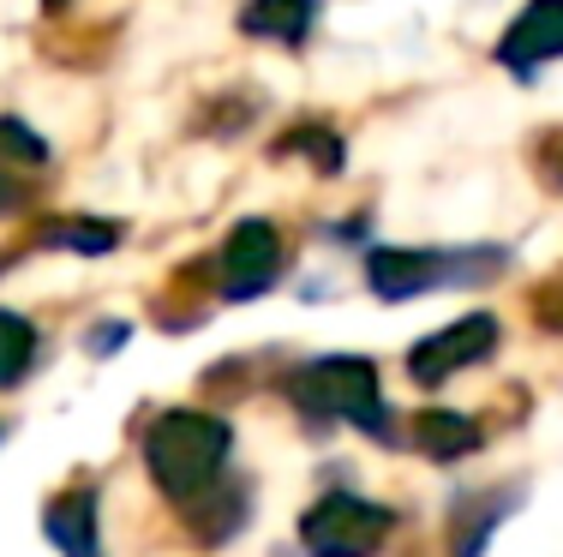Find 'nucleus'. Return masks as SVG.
Returning <instances> with one entry per match:
<instances>
[{
  "instance_id": "nucleus-1",
  "label": "nucleus",
  "mask_w": 563,
  "mask_h": 557,
  "mask_svg": "<svg viewBox=\"0 0 563 557\" xmlns=\"http://www.w3.org/2000/svg\"><path fill=\"white\" fill-rule=\"evenodd\" d=\"M228 456H234V426L205 408H168L144 426V468L174 503H198L217 492Z\"/></svg>"
},
{
  "instance_id": "nucleus-2",
  "label": "nucleus",
  "mask_w": 563,
  "mask_h": 557,
  "mask_svg": "<svg viewBox=\"0 0 563 557\" xmlns=\"http://www.w3.org/2000/svg\"><path fill=\"white\" fill-rule=\"evenodd\" d=\"M288 402L306 420H324V426H360L366 437H390V408H384V378L378 360L366 354H318L288 371Z\"/></svg>"
},
{
  "instance_id": "nucleus-3",
  "label": "nucleus",
  "mask_w": 563,
  "mask_h": 557,
  "mask_svg": "<svg viewBox=\"0 0 563 557\" xmlns=\"http://www.w3.org/2000/svg\"><path fill=\"white\" fill-rule=\"evenodd\" d=\"M396 534V510L360 492H324L300 515V546L312 557H378Z\"/></svg>"
},
{
  "instance_id": "nucleus-4",
  "label": "nucleus",
  "mask_w": 563,
  "mask_h": 557,
  "mask_svg": "<svg viewBox=\"0 0 563 557\" xmlns=\"http://www.w3.org/2000/svg\"><path fill=\"white\" fill-rule=\"evenodd\" d=\"M492 354H498V318H492V312H467V318H455V324H444V330H432V336L413 342L408 378L426 383V390H438V383L455 378V371L492 360Z\"/></svg>"
},
{
  "instance_id": "nucleus-5",
  "label": "nucleus",
  "mask_w": 563,
  "mask_h": 557,
  "mask_svg": "<svg viewBox=\"0 0 563 557\" xmlns=\"http://www.w3.org/2000/svg\"><path fill=\"white\" fill-rule=\"evenodd\" d=\"M282 234L264 216H246L228 229V241L217 252V276H222V300H258L264 288H276L282 276Z\"/></svg>"
},
{
  "instance_id": "nucleus-6",
  "label": "nucleus",
  "mask_w": 563,
  "mask_h": 557,
  "mask_svg": "<svg viewBox=\"0 0 563 557\" xmlns=\"http://www.w3.org/2000/svg\"><path fill=\"white\" fill-rule=\"evenodd\" d=\"M474 264H455V252H420V246H372L366 252V282L378 300H401L426 294V288L450 282V276H467Z\"/></svg>"
},
{
  "instance_id": "nucleus-7",
  "label": "nucleus",
  "mask_w": 563,
  "mask_h": 557,
  "mask_svg": "<svg viewBox=\"0 0 563 557\" xmlns=\"http://www.w3.org/2000/svg\"><path fill=\"white\" fill-rule=\"evenodd\" d=\"M545 60H563V0H528L498 36V66L533 78Z\"/></svg>"
},
{
  "instance_id": "nucleus-8",
  "label": "nucleus",
  "mask_w": 563,
  "mask_h": 557,
  "mask_svg": "<svg viewBox=\"0 0 563 557\" xmlns=\"http://www.w3.org/2000/svg\"><path fill=\"white\" fill-rule=\"evenodd\" d=\"M43 527L60 546V557H102V546H97V486H78V492L55 498L43 510Z\"/></svg>"
},
{
  "instance_id": "nucleus-9",
  "label": "nucleus",
  "mask_w": 563,
  "mask_h": 557,
  "mask_svg": "<svg viewBox=\"0 0 563 557\" xmlns=\"http://www.w3.org/2000/svg\"><path fill=\"white\" fill-rule=\"evenodd\" d=\"M318 24V0H246L240 7V31L258 36V43H282L300 48Z\"/></svg>"
},
{
  "instance_id": "nucleus-10",
  "label": "nucleus",
  "mask_w": 563,
  "mask_h": 557,
  "mask_svg": "<svg viewBox=\"0 0 563 557\" xmlns=\"http://www.w3.org/2000/svg\"><path fill=\"white\" fill-rule=\"evenodd\" d=\"M486 444V426H479L474 414H450V408H426L420 420H413V449L432 461H462L474 456V449Z\"/></svg>"
},
{
  "instance_id": "nucleus-11",
  "label": "nucleus",
  "mask_w": 563,
  "mask_h": 557,
  "mask_svg": "<svg viewBox=\"0 0 563 557\" xmlns=\"http://www.w3.org/2000/svg\"><path fill=\"white\" fill-rule=\"evenodd\" d=\"M31 366H36V324L0 307V390H12Z\"/></svg>"
},
{
  "instance_id": "nucleus-12",
  "label": "nucleus",
  "mask_w": 563,
  "mask_h": 557,
  "mask_svg": "<svg viewBox=\"0 0 563 557\" xmlns=\"http://www.w3.org/2000/svg\"><path fill=\"white\" fill-rule=\"evenodd\" d=\"M43 241H48V246H60V252H78V258H109V252L120 246V229H114V222L73 216V222H55V229H48Z\"/></svg>"
},
{
  "instance_id": "nucleus-13",
  "label": "nucleus",
  "mask_w": 563,
  "mask_h": 557,
  "mask_svg": "<svg viewBox=\"0 0 563 557\" xmlns=\"http://www.w3.org/2000/svg\"><path fill=\"white\" fill-rule=\"evenodd\" d=\"M318 168V175H342V138L330 126H294L288 138H276V156H300Z\"/></svg>"
},
{
  "instance_id": "nucleus-14",
  "label": "nucleus",
  "mask_w": 563,
  "mask_h": 557,
  "mask_svg": "<svg viewBox=\"0 0 563 557\" xmlns=\"http://www.w3.org/2000/svg\"><path fill=\"white\" fill-rule=\"evenodd\" d=\"M533 318H540L552 336H563V270L552 276V282H540L533 288Z\"/></svg>"
},
{
  "instance_id": "nucleus-15",
  "label": "nucleus",
  "mask_w": 563,
  "mask_h": 557,
  "mask_svg": "<svg viewBox=\"0 0 563 557\" xmlns=\"http://www.w3.org/2000/svg\"><path fill=\"white\" fill-rule=\"evenodd\" d=\"M12 168H19V163H12L7 151H0V216H7V210H19V204H24V192H31V186L12 175Z\"/></svg>"
},
{
  "instance_id": "nucleus-16",
  "label": "nucleus",
  "mask_w": 563,
  "mask_h": 557,
  "mask_svg": "<svg viewBox=\"0 0 563 557\" xmlns=\"http://www.w3.org/2000/svg\"><path fill=\"white\" fill-rule=\"evenodd\" d=\"M545 180H552L558 192H563V156H545Z\"/></svg>"
},
{
  "instance_id": "nucleus-17",
  "label": "nucleus",
  "mask_w": 563,
  "mask_h": 557,
  "mask_svg": "<svg viewBox=\"0 0 563 557\" xmlns=\"http://www.w3.org/2000/svg\"><path fill=\"white\" fill-rule=\"evenodd\" d=\"M43 7H48V12H60V7H66V0H43Z\"/></svg>"
}]
</instances>
